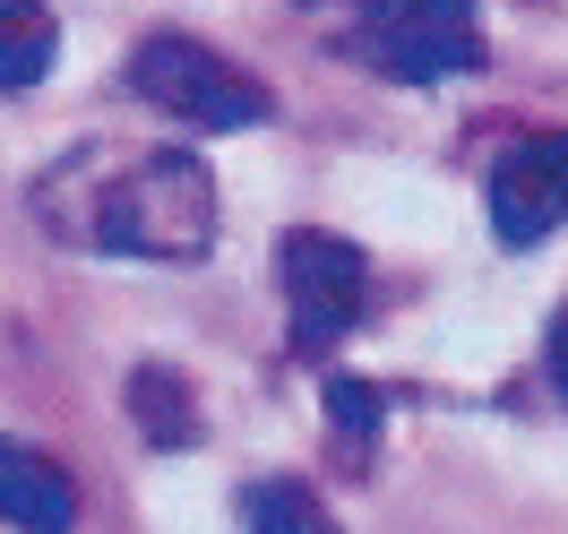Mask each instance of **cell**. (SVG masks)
Here are the masks:
<instances>
[{"instance_id":"6da1fadb","label":"cell","mask_w":568,"mask_h":534,"mask_svg":"<svg viewBox=\"0 0 568 534\" xmlns=\"http://www.w3.org/2000/svg\"><path fill=\"white\" fill-rule=\"evenodd\" d=\"M52 233L121 259H207L215 250V173L181 147H87L36 190Z\"/></svg>"},{"instance_id":"7a4b0ae2","label":"cell","mask_w":568,"mask_h":534,"mask_svg":"<svg viewBox=\"0 0 568 534\" xmlns=\"http://www.w3.org/2000/svg\"><path fill=\"white\" fill-rule=\"evenodd\" d=\"M130 87L155 112L190 121V130H250V121H267V87L190 36H146L139 61H130Z\"/></svg>"},{"instance_id":"3957f363","label":"cell","mask_w":568,"mask_h":534,"mask_svg":"<svg viewBox=\"0 0 568 534\" xmlns=\"http://www.w3.org/2000/svg\"><path fill=\"white\" fill-rule=\"evenodd\" d=\"M354 52L371 70L405 78V87H439V78L483 70V27H474L465 0H405V9H371Z\"/></svg>"},{"instance_id":"277c9868","label":"cell","mask_w":568,"mask_h":534,"mask_svg":"<svg viewBox=\"0 0 568 534\" xmlns=\"http://www.w3.org/2000/svg\"><path fill=\"white\" fill-rule=\"evenodd\" d=\"M284 302H293V328L302 345H336L345 328L371 311V259H362L345 233H293L284 242Z\"/></svg>"},{"instance_id":"5b68a950","label":"cell","mask_w":568,"mask_h":534,"mask_svg":"<svg viewBox=\"0 0 568 534\" xmlns=\"http://www.w3.org/2000/svg\"><path fill=\"white\" fill-rule=\"evenodd\" d=\"M568 215V130H534V139L499 147L491 164V233L508 250H534Z\"/></svg>"},{"instance_id":"8992f818","label":"cell","mask_w":568,"mask_h":534,"mask_svg":"<svg viewBox=\"0 0 568 534\" xmlns=\"http://www.w3.org/2000/svg\"><path fill=\"white\" fill-rule=\"evenodd\" d=\"M0 526H18V534H70L78 526V483L43 449H27V440H0Z\"/></svg>"},{"instance_id":"52a82bcc","label":"cell","mask_w":568,"mask_h":534,"mask_svg":"<svg viewBox=\"0 0 568 534\" xmlns=\"http://www.w3.org/2000/svg\"><path fill=\"white\" fill-rule=\"evenodd\" d=\"M52 0H0V95H27L52 70Z\"/></svg>"},{"instance_id":"ba28073f","label":"cell","mask_w":568,"mask_h":534,"mask_svg":"<svg viewBox=\"0 0 568 534\" xmlns=\"http://www.w3.org/2000/svg\"><path fill=\"white\" fill-rule=\"evenodd\" d=\"M242 526L250 534H345L327 517V500L311 483H293V474H267V483H250L242 492Z\"/></svg>"},{"instance_id":"9c48e42d","label":"cell","mask_w":568,"mask_h":534,"mask_svg":"<svg viewBox=\"0 0 568 534\" xmlns=\"http://www.w3.org/2000/svg\"><path fill=\"white\" fill-rule=\"evenodd\" d=\"M130 405H139V423H146V440H155V449H181V440H199V414H190L181 380H173V371H155V362H146L139 380H130Z\"/></svg>"},{"instance_id":"30bf717a","label":"cell","mask_w":568,"mask_h":534,"mask_svg":"<svg viewBox=\"0 0 568 534\" xmlns=\"http://www.w3.org/2000/svg\"><path fill=\"white\" fill-rule=\"evenodd\" d=\"M327 414L345 431V449H371V431H379V389H362V380H327Z\"/></svg>"},{"instance_id":"8fae6325","label":"cell","mask_w":568,"mask_h":534,"mask_svg":"<svg viewBox=\"0 0 568 534\" xmlns=\"http://www.w3.org/2000/svg\"><path fill=\"white\" fill-rule=\"evenodd\" d=\"M542 362H551V389L568 396V311L551 320V336H542Z\"/></svg>"}]
</instances>
